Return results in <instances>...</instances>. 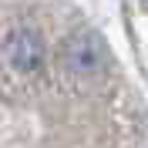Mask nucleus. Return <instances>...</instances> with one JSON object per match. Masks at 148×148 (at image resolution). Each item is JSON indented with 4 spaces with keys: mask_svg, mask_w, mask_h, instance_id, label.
Listing matches in <instances>:
<instances>
[{
    "mask_svg": "<svg viewBox=\"0 0 148 148\" xmlns=\"http://www.w3.org/2000/svg\"><path fill=\"white\" fill-rule=\"evenodd\" d=\"M61 61H64V67L71 74H98V67H101V44L91 34L71 37L61 47Z\"/></svg>",
    "mask_w": 148,
    "mask_h": 148,
    "instance_id": "obj_1",
    "label": "nucleus"
}]
</instances>
